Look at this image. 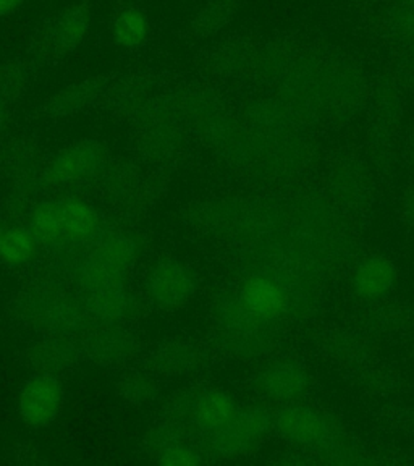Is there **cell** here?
Returning a JSON list of instances; mask_svg holds the SVG:
<instances>
[{
	"mask_svg": "<svg viewBox=\"0 0 414 466\" xmlns=\"http://www.w3.org/2000/svg\"><path fill=\"white\" fill-rule=\"evenodd\" d=\"M29 2H31V0H29Z\"/></svg>",
	"mask_w": 414,
	"mask_h": 466,
	"instance_id": "obj_27",
	"label": "cell"
},
{
	"mask_svg": "<svg viewBox=\"0 0 414 466\" xmlns=\"http://www.w3.org/2000/svg\"><path fill=\"white\" fill-rule=\"evenodd\" d=\"M36 66L28 58H12L0 66V95L5 102L15 96L22 95L28 87L31 76L36 72Z\"/></svg>",
	"mask_w": 414,
	"mask_h": 466,
	"instance_id": "obj_21",
	"label": "cell"
},
{
	"mask_svg": "<svg viewBox=\"0 0 414 466\" xmlns=\"http://www.w3.org/2000/svg\"><path fill=\"white\" fill-rule=\"evenodd\" d=\"M139 0H116V8L138 7Z\"/></svg>",
	"mask_w": 414,
	"mask_h": 466,
	"instance_id": "obj_25",
	"label": "cell"
},
{
	"mask_svg": "<svg viewBox=\"0 0 414 466\" xmlns=\"http://www.w3.org/2000/svg\"><path fill=\"white\" fill-rule=\"evenodd\" d=\"M86 311L104 324H116L133 311V297L124 284L87 291Z\"/></svg>",
	"mask_w": 414,
	"mask_h": 466,
	"instance_id": "obj_17",
	"label": "cell"
},
{
	"mask_svg": "<svg viewBox=\"0 0 414 466\" xmlns=\"http://www.w3.org/2000/svg\"><path fill=\"white\" fill-rule=\"evenodd\" d=\"M136 258L138 245L130 235L99 233L78 272V282L86 291L124 284L125 277L136 262Z\"/></svg>",
	"mask_w": 414,
	"mask_h": 466,
	"instance_id": "obj_3",
	"label": "cell"
},
{
	"mask_svg": "<svg viewBox=\"0 0 414 466\" xmlns=\"http://www.w3.org/2000/svg\"><path fill=\"white\" fill-rule=\"evenodd\" d=\"M241 408L230 393L207 389L188 400V416L206 436L224 430L238 416Z\"/></svg>",
	"mask_w": 414,
	"mask_h": 466,
	"instance_id": "obj_14",
	"label": "cell"
},
{
	"mask_svg": "<svg viewBox=\"0 0 414 466\" xmlns=\"http://www.w3.org/2000/svg\"><path fill=\"white\" fill-rule=\"evenodd\" d=\"M5 99L4 96L0 95V131L4 130V125H5Z\"/></svg>",
	"mask_w": 414,
	"mask_h": 466,
	"instance_id": "obj_26",
	"label": "cell"
},
{
	"mask_svg": "<svg viewBox=\"0 0 414 466\" xmlns=\"http://www.w3.org/2000/svg\"><path fill=\"white\" fill-rule=\"evenodd\" d=\"M31 230L44 245L75 247L93 243L101 233V218L83 201L56 199L37 206L31 216Z\"/></svg>",
	"mask_w": 414,
	"mask_h": 466,
	"instance_id": "obj_2",
	"label": "cell"
},
{
	"mask_svg": "<svg viewBox=\"0 0 414 466\" xmlns=\"http://www.w3.org/2000/svg\"><path fill=\"white\" fill-rule=\"evenodd\" d=\"M83 357L81 351L66 335H47L25 349V364L33 371L56 374L75 368Z\"/></svg>",
	"mask_w": 414,
	"mask_h": 466,
	"instance_id": "obj_11",
	"label": "cell"
},
{
	"mask_svg": "<svg viewBox=\"0 0 414 466\" xmlns=\"http://www.w3.org/2000/svg\"><path fill=\"white\" fill-rule=\"evenodd\" d=\"M83 357L102 368H120L133 360L138 351L136 339L114 324L89 335L83 345Z\"/></svg>",
	"mask_w": 414,
	"mask_h": 466,
	"instance_id": "obj_10",
	"label": "cell"
},
{
	"mask_svg": "<svg viewBox=\"0 0 414 466\" xmlns=\"http://www.w3.org/2000/svg\"><path fill=\"white\" fill-rule=\"evenodd\" d=\"M93 25V2L75 0L43 16L26 44V58L37 70L58 66L80 47Z\"/></svg>",
	"mask_w": 414,
	"mask_h": 466,
	"instance_id": "obj_1",
	"label": "cell"
},
{
	"mask_svg": "<svg viewBox=\"0 0 414 466\" xmlns=\"http://www.w3.org/2000/svg\"><path fill=\"white\" fill-rule=\"evenodd\" d=\"M309 386V378L305 370L295 363H274L264 368L257 378L256 387L268 400L278 403L298 401Z\"/></svg>",
	"mask_w": 414,
	"mask_h": 466,
	"instance_id": "obj_13",
	"label": "cell"
},
{
	"mask_svg": "<svg viewBox=\"0 0 414 466\" xmlns=\"http://www.w3.org/2000/svg\"><path fill=\"white\" fill-rule=\"evenodd\" d=\"M201 351L187 340H168L154 353V368L162 374L183 378L201 366Z\"/></svg>",
	"mask_w": 414,
	"mask_h": 466,
	"instance_id": "obj_18",
	"label": "cell"
},
{
	"mask_svg": "<svg viewBox=\"0 0 414 466\" xmlns=\"http://www.w3.org/2000/svg\"><path fill=\"white\" fill-rule=\"evenodd\" d=\"M39 240L31 228L23 227H5L0 233V262L18 268L31 261L37 253Z\"/></svg>",
	"mask_w": 414,
	"mask_h": 466,
	"instance_id": "obj_20",
	"label": "cell"
},
{
	"mask_svg": "<svg viewBox=\"0 0 414 466\" xmlns=\"http://www.w3.org/2000/svg\"><path fill=\"white\" fill-rule=\"evenodd\" d=\"M241 303L259 324H268L280 319L288 306L290 295L277 279L264 274L249 277L241 287Z\"/></svg>",
	"mask_w": 414,
	"mask_h": 466,
	"instance_id": "obj_9",
	"label": "cell"
},
{
	"mask_svg": "<svg viewBox=\"0 0 414 466\" xmlns=\"http://www.w3.org/2000/svg\"><path fill=\"white\" fill-rule=\"evenodd\" d=\"M112 36L120 47L139 49L149 36V22L139 7L116 8L112 15Z\"/></svg>",
	"mask_w": 414,
	"mask_h": 466,
	"instance_id": "obj_19",
	"label": "cell"
},
{
	"mask_svg": "<svg viewBox=\"0 0 414 466\" xmlns=\"http://www.w3.org/2000/svg\"><path fill=\"white\" fill-rule=\"evenodd\" d=\"M157 461L168 466H191L201 463V457L188 445L170 444L160 451Z\"/></svg>",
	"mask_w": 414,
	"mask_h": 466,
	"instance_id": "obj_23",
	"label": "cell"
},
{
	"mask_svg": "<svg viewBox=\"0 0 414 466\" xmlns=\"http://www.w3.org/2000/svg\"><path fill=\"white\" fill-rule=\"evenodd\" d=\"M109 159L107 147L96 139H81L52 160L49 174L56 183H78L101 174Z\"/></svg>",
	"mask_w": 414,
	"mask_h": 466,
	"instance_id": "obj_7",
	"label": "cell"
},
{
	"mask_svg": "<svg viewBox=\"0 0 414 466\" xmlns=\"http://www.w3.org/2000/svg\"><path fill=\"white\" fill-rule=\"evenodd\" d=\"M116 389L128 403L143 407L156 399L157 382L147 372L128 371L120 378Z\"/></svg>",
	"mask_w": 414,
	"mask_h": 466,
	"instance_id": "obj_22",
	"label": "cell"
},
{
	"mask_svg": "<svg viewBox=\"0 0 414 466\" xmlns=\"http://www.w3.org/2000/svg\"><path fill=\"white\" fill-rule=\"evenodd\" d=\"M197 290V272L178 259H164L156 264L146 280L147 297L162 309L182 308L193 299Z\"/></svg>",
	"mask_w": 414,
	"mask_h": 466,
	"instance_id": "obj_5",
	"label": "cell"
},
{
	"mask_svg": "<svg viewBox=\"0 0 414 466\" xmlns=\"http://www.w3.org/2000/svg\"><path fill=\"white\" fill-rule=\"evenodd\" d=\"M28 314L36 320L37 326L52 335H66L76 332L83 322V313L78 306L68 299L56 297H41L28 306Z\"/></svg>",
	"mask_w": 414,
	"mask_h": 466,
	"instance_id": "obj_15",
	"label": "cell"
},
{
	"mask_svg": "<svg viewBox=\"0 0 414 466\" xmlns=\"http://www.w3.org/2000/svg\"><path fill=\"white\" fill-rule=\"evenodd\" d=\"M112 75H96L85 80L76 81L70 86L60 89L44 106V114L49 118H64L78 114L93 106L102 96L110 91Z\"/></svg>",
	"mask_w": 414,
	"mask_h": 466,
	"instance_id": "obj_12",
	"label": "cell"
},
{
	"mask_svg": "<svg viewBox=\"0 0 414 466\" xmlns=\"http://www.w3.org/2000/svg\"><path fill=\"white\" fill-rule=\"evenodd\" d=\"M274 428L287 442L297 447H318L330 437V422L318 410L298 401L287 403L274 416Z\"/></svg>",
	"mask_w": 414,
	"mask_h": 466,
	"instance_id": "obj_8",
	"label": "cell"
},
{
	"mask_svg": "<svg viewBox=\"0 0 414 466\" xmlns=\"http://www.w3.org/2000/svg\"><path fill=\"white\" fill-rule=\"evenodd\" d=\"M274 428V415L262 407L240 410L238 416L224 430L207 436L212 451L220 455H241L253 451Z\"/></svg>",
	"mask_w": 414,
	"mask_h": 466,
	"instance_id": "obj_6",
	"label": "cell"
},
{
	"mask_svg": "<svg viewBox=\"0 0 414 466\" xmlns=\"http://www.w3.org/2000/svg\"><path fill=\"white\" fill-rule=\"evenodd\" d=\"M64 399L66 390L56 374L36 372L23 384L18 397V413L31 428H47L60 415Z\"/></svg>",
	"mask_w": 414,
	"mask_h": 466,
	"instance_id": "obj_4",
	"label": "cell"
},
{
	"mask_svg": "<svg viewBox=\"0 0 414 466\" xmlns=\"http://www.w3.org/2000/svg\"><path fill=\"white\" fill-rule=\"evenodd\" d=\"M397 282V268L390 259L376 256L364 259L353 274V289L359 299H378L392 291Z\"/></svg>",
	"mask_w": 414,
	"mask_h": 466,
	"instance_id": "obj_16",
	"label": "cell"
},
{
	"mask_svg": "<svg viewBox=\"0 0 414 466\" xmlns=\"http://www.w3.org/2000/svg\"><path fill=\"white\" fill-rule=\"evenodd\" d=\"M29 0H0V16H10L25 7Z\"/></svg>",
	"mask_w": 414,
	"mask_h": 466,
	"instance_id": "obj_24",
	"label": "cell"
}]
</instances>
